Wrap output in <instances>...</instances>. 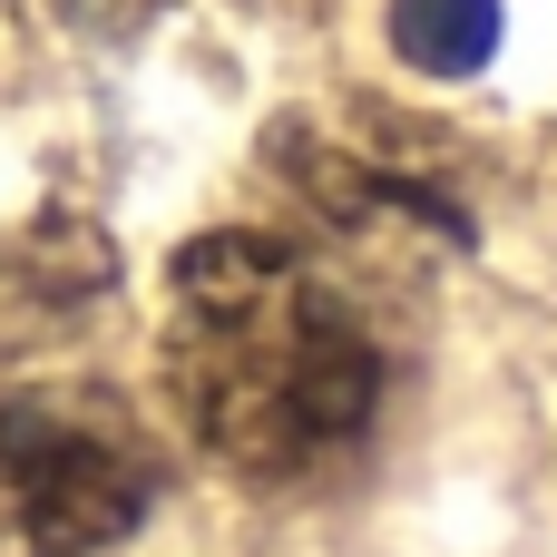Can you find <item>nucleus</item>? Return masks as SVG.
Wrapping results in <instances>:
<instances>
[{
    "instance_id": "nucleus-1",
    "label": "nucleus",
    "mask_w": 557,
    "mask_h": 557,
    "mask_svg": "<svg viewBox=\"0 0 557 557\" xmlns=\"http://www.w3.org/2000/svg\"><path fill=\"white\" fill-rule=\"evenodd\" d=\"M166 401L186 441L255 490L323 480L382 421L392 352L352 284L294 235H196L166 264V333H157Z\"/></svg>"
},
{
    "instance_id": "nucleus-2",
    "label": "nucleus",
    "mask_w": 557,
    "mask_h": 557,
    "mask_svg": "<svg viewBox=\"0 0 557 557\" xmlns=\"http://www.w3.org/2000/svg\"><path fill=\"white\" fill-rule=\"evenodd\" d=\"M166 490L157 431L98 382H29L0 401V509L20 548L98 557L117 548Z\"/></svg>"
},
{
    "instance_id": "nucleus-3",
    "label": "nucleus",
    "mask_w": 557,
    "mask_h": 557,
    "mask_svg": "<svg viewBox=\"0 0 557 557\" xmlns=\"http://www.w3.org/2000/svg\"><path fill=\"white\" fill-rule=\"evenodd\" d=\"M392 49L431 78H470L499 49V0H392Z\"/></svg>"
},
{
    "instance_id": "nucleus-4",
    "label": "nucleus",
    "mask_w": 557,
    "mask_h": 557,
    "mask_svg": "<svg viewBox=\"0 0 557 557\" xmlns=\"http://www.w3.org/2000/svg\"><path fill=\"white\" fill-rule=\"evenodd\" d=\"M69 10H78V20H108V29H117V20H137L147 0H69Z\"/></svg>"
},
{
    "instance_id": "nucleus-5",
    "label": "nucleus",
    "mask_w": 557,
    "mask_h": 557,
    "mask_svg": "<svg viewBox=\"0 0 557 557\" xmlns=\"http://www.w3.org/2000/svg\"><path fill=\"white\" fill-rule=\"evenodd\" d=\"M264 10H304V0H264Z\"/></svg>"
}]
</instances>
